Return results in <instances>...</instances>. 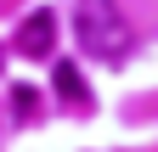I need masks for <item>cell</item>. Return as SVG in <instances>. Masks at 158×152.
<instances>
[{
    "instance_id": "cell-1",
    "label": "cell",
    "mask_w": 158,
    "mask_h": 152,
    "mask_svg": "<svg viewBox=\"0 0 158 152\" xmlns=\"http://www.w3.org/2000/svg\"><path fill=\"white\" fill-rule=\"evenodd\" d=\"M73 34H79V45L90 56H102V62H124L130 56V23H124V11H118V0H79Z\"/></svg>"
},
{
    "instance_id": "cell-3",
    "label": "cell",
    "mask_w": 158,
    "mask_h": 152,
    "mask_svg": "<svg viewBox=\"0 0 158 152\" xmlns=\"http://www.w3.org/2000/svg\"><path fill=\"white\" fill-rule=\"evenodd\" d=\"M56 85H62V90H68V96H85V85H79V73H73L68 62H62V68H56Z\"/></svg>"
},
{
    "instance_id": "cell-2",
    "label": "cell",
    "mask_w": 158,
    "mask_h": 152,
    "mask_svg": "<svg viewBox=\"0 0 158 152\" xmlns=\"http://www.w3.org/2000/svg\"><path fill=\"white\" fill-rule=\"evenodd\" d=\"M51 45H56V17L40 6V11L23 17V28H17V51L23 56H51Z\"/></svg>"
}]
</instances>
